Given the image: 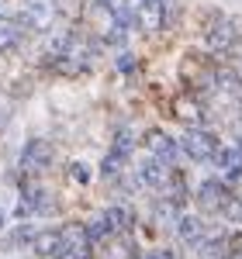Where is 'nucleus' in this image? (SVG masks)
Returning a JSON list of instances; mask_svg holds the SVG:
<instances>
[{
    "instance_id": "1",
    "label": "nucleus",
    "mask_w": 242,
    "mask_h": 259,
    "mask_svg": "<svg viewBox=\"0 0 242 259\" xmlns=\"http://www.w3.org/2000/svg\"><path fill=\"white\" fill-rule=\"evenodd\" d=\"M97 56V49H90V41L80 35H56L45 49V66L59 76H80L90 69V62Z\"/></svg>"
},
{
    "instance_id": "2",
    "label": "nucleus",
    "mask_w": 242,
    "mask_h": 259,
    "mask_svg": "<svg viewBox=\"0 0 242 259\" xmlns=\"http://www.w3.org/2000/svg\"><path fill=\"white\" fill-rule=\"evenodd\" d=\"M183 152L190 156L194 162H211L218 156V139L211 135V132H204V128H187L183 132Z\"/></svg>"
},
{
    "instance_id": "3",
    "label": "nucleus",
    "mask_w": 242,
    "mask_h": 259,
    "mask_svg": "<svg viewBox=\"0 0 242 259\" xmlns=\"http://www.w3.org/2000/svg\"><path fill=\"white\" fill-rule=\"evenodd\" d=\"M204 38H208V49L215 56H228L235 49V41H239V28H235V21H228V18H215L208 24Z\"/></svg>"
},
{
    "instance_id": "4",
    "label": "nucleus",
    "mask_w": 242,
    "mask_h": 259,
    "mask_svg": "<svg viewBox=\"0 0 242 259\" xmlns=\"http://www.w3.org/2000/svg\"><path fill=\"white\" fill-rule=\"evenodd\" d=\"M232 190H228V183L225 180H204L201 187H197V200H201L204 211H211V214H225V207L232 204Z\"/></svg>"
},
{
    "instance_id": "5",
    "label": "nucleus",
    "mask_w": 242,
    "mask_h": 259,
    "mask_svg": "<svg viewBox=\"0 0 242 259\" xmlns=\"http://www.w3.org/2000/svg\"><path fill=\"white\" fill-rule=\"evenodd\" d=\"M52 159H56V149L45 139H31L24 145V152H21V169L24 173H45L52 166Z\"/></svg>"
},
{
    "instance_id": "6",
    "label": "nucleus",
    "mask_w": 242,
    "mask_h": 259,
    "mask_svg": "<svg viewBox=\"0 0 242 259\" xmlns=\"http://www.w3.org/2000/svg\"><path fill=\"white\" fill-rule=\"evenodd\" d=\"M132 149H135V139H132V132L128 128H121L118 135H114V145H111V152L104 156L101 169L104 177H118V169L128 162V156H132Z\"/></svg>"
},
{
    "instance_id": "7",
    "label": "nucleus",
    "mask_w": 242,
    "mask_h": 259,
    "mask_svg": "<svg viewBox=\"0 0 242 259\" xmlns=\"http://www.w3.org/2000/svg\"><path fill=\"white\" fill-rule=\"evenodd\" d=\"M49 207H52V194H49L42 183H28L24 194H21L18 214H21V218H31V214H45Z\"/></svg>"
},
{
    "instance_id": "8",
    "label": "nucleus",
    "mask_w": 242,
    "mask_h": 259,
    "mask_svg": "<svg viewBox=\"0 0 242 259\" xmlns=\"http://www.w3.org/2000/svg\"><path fill=\"white\" fill-rule=\"evenodd\" d=\"M135 14L145 31H159L166 24V0H135Z\"/></svg>"
},
{
    "instance_id": "9",
    "label": "nucleus",
    "mask_w": 242,
    "mask_h": 259,
    "mask_svg": "<svg viewBox=\"0 0 242 259\" xmlns=\"http://www.w3.org/2000/svg\"><path fill=\"white\" fill-rule=\"evenodd\" d=\"M97 7L104 11L107 24H125V28H135L139 24V14L128 0H97Z\"/></svg>"
},
{
    "instance_id": "10",
    "label": "nucleus",
    "mask_w": 242,
    "mask_h": 259,
    "mask_svg": "<svg viewBox=\"0 0 242 259\" xmlns=\"http://www.w3.org/2000/svg\"><path fill=\"white\" fill-rule=\"evenodd\" d=\"M52 18H56V0H24V14H21V21H28L31 28H49L52 24Z\"/></svg>"
},
{
    "instance_id": "11",
    "label": "nucleus",
    "mask_w": 242,
    "mask_h": 259,
    "mask_svg": "<svg viewBox=\"0 0 242 259\" xmlns=\"http://www.w3.org/2000/svg\"><path fill=\"white\" fill-rule=\"evenodd\" d=\"M145 145H149V149H152V156L163 159L166 166L177 159V142L170 139L166 132H149V135H145Z\"/></svg>"
},
{
    "instance_id": "12",
    "label": "nucleus",
    "mask_w": 242,
    "mask_h": 259,
    "mask_svg": "<svg viewBox=\"0 0 242 259\" xmlns=\"http://www.w3.org/2000/svg\"><path fill=\"white\" fill-rule=\"evenodd\" d=\"M166 162L163 159H145L139 166V183L142 187H156V190H163L166 187Z\"/></svg>"
},
{
    "instance_id": "13",
    "label": "nucleus",
    "mask_w": 242,
    "mask_h": 259,
    "mask_svg": "<svg viewBox=\"0 0 242 259\" xmlns=\"http://www.w3.org/2000/svg\"><path fill=\"white\" fill-rule=\"evenodd\" d=\"M21 35H24L21 21H14V18H0V52H14V49L21 45Z\"/></svg>"
},
{
    "instance_id": "14",
    "label": "nucleus",
    "mask_w": 242,
    "mask_h": 259,
    "mask_svg": "<svg viewBox=\"0 0 242 259\" xmlns=\"http://www.w3.org/2000/svg\"><path fill=\"white\" fill-rule=\"evenodd\" d=\"M218 169H222L228 180H235V177H242V145L239 149H218Z\"/></svg>"
},
{
    "instance_id": "15",
    "label": "nucleus",
    "mask_w": 242,
    "mask_h": 259,
    "mask_svg": "<svg viewBox=\"0 0 242 259\" xmlns=\"http://www.w3.org/2000/svg\"><path fill=\"white\" fill-rule=\"evenodd\" d=\"M201 256L204 259H228V252H232V239H225V235H208V239H201Z\"/></svg>"
},
{
    "instance_id": "16",
    "label": "nucleus",
    "mask_w": 242,
    "mask_h": 259,
    "mask_svg": "<svg viewBox=\"0 0 242 259\" xmlns=\"http://www.w3.org/2000/svg\"><path fill=\"white\" fill-rule=\"evenodd\" d=\"M177 228H180V239L187 242V245H201V239H204V225H201V218H194V214H183Z\"/></svg>"
},
{
    "instance_id": "17",
    "label": "nucleus",
    "mask_w": 242,
    "mask_h": 259,
    "mask_svg": "<svg viewBox=\"0 0 242 259\" xmlns=\"http://www.w3.org/2000/svg\"><path fill=\"white\" fill-rule=\"evenodd\" d=\"M104 259H135V242L128 239V235H118L114 242H107Z\"/></svg>"
},
{
    "instance_id": "18",
    "label": "nucleus",
    "mask_w": 242,
    "mask_h": 259,
    "mask_svg": "<svg viewBox=\"0 0 242 259\" xmlns=\"http://www.w3.org/2000/svg\"><path fill=\"white\" fill-rule=\"evenodd\" d=\"M87 232H90V239H94V242H104V239H111V235H114L118 228H114L111 214L104 211V214H97V218H94L90 225H87Z\"/></svg>"
},
{
    "instance_id": "19",
    "label": "nucleus",
    "mask_w": 242,
    "mask_h": 259,
    "mask_svg": "<svg viewBox=\"0 0 242 259\" xmlns=\"http://www.w3.org/2000/svg\"><path fill=\"white\" fill-rule=\"evenodd\" d=\"M56 249H59V228L35 235V252H38V256H56Z\"/></svg>"
},
{
    "instance_id": "20",
    "label": "nucleus",
    "mask_w": 242,
    "mask_h": 259,
    "mask_svg": "<svg viewBox=\"0 0 242 259\" xmlns=\"http://www.w3.org/2000/svg\"><path fill=\"white\" fill-rule=\"evenodd\" d=\"M215 90H239V76L232 69H218L215 73Z\"/></svg>"
},
{
    "instance_id": "21",
    "label": "nucleus",
    "mask_w": 242,
    "mask_h": 259,
    "mask_svg": "<svg viewBox=\"0 0 242 259\" xmlns=\"http://www.w3.org/2000/svg\"><path fill=\"white\" fill-rule=\"evenodd\" d=\"M107 214H111V221H114L118 232H128V228H132V214H128L125 207H107Z\"/></svg>"
},
{
    "instance_id": "22",
    "label": "nucleus",
    "mask_w": 242,
    "mask_h": 259,
    "mask_svg": "<svg viewBox=\"0 0 242 259\" xmlns=\"http://www.w3.org/2000/svg\"><path fill=\"white\" fill-rule=\"evenodd\" d=\"M90 242L94 239H87V242H80V245H73V249H66V252H59L56 259H90Z\"/></svg>"
},
{
    "instance_id": "23",
    "label": "nucleus",
    "mask_w": 242,
    "mask_h": 259,
    "mask_svg": "<svg viewBox=\"0 0 242 259\" xmlns=\"http://www.w3.org/2000/svg\"><path fill=\"white\" fill-rule=\"evenodd\" d=\"M69 177L76 180V183H90V169H87L83 162H73V166H69Z\"/></svg>"
},
{
    "instance_id": "24",
    "label": "nucleus",
    "mask_w": 242,
    "mask_h": 259,
    "mask_svg": "<svg viewBox=\"0 0 242 259\" xmlns=\"http://www.w3.org/2000/svg\"><path fill=\"white\" fill-rule=\"evenodd\" d=\"M225 218H232V221H242V200H239V197H232V204L225 207Z\"/></svg>"
},
{
    "instance_id": "25",
    "label": "nucleus",
    "mask_w": 242,
    "mask_h": 259,
    "mask_svg": "<svg viewBox=\"0 0 242 259\" xmlns=\"http://www.w3.org/2000/svg\"><path fill=\"white\" fill-rule=\"evenodd\" d=\"M28 239H35V232H31V228H18V232L11 235V245H24Z\"/></svg>"
},
{
    "instance_id": "26",
    "label": "nucleus",
    "mask_w": 242,
    "mask_h": 259,
    "mask_svg": "<svg viewBox=\"0 0 242 259\" xmlns=\"http://www.w3.org/2000/svg\"><path fill=\"white\" fill-rule=\"evenodd\" d=\"M118 69H121V73H135V56H128V52H125V56L118 59Z\"/></svg>"
},
{
    "instance_id": "27",
    "label": "nucleus",
    "mask_w": 242,
    "mask_h": 259,
    "mask_svg": "<svg viewBox=\"0 0 242 259\" xmlns=\"http://www.w3.org/2000/svg\"><path fill=\"white\" fill-rule=\"evenodd\" d=\"M145 259H173L170 252H152V256H145Z\"/></svg>"
},
{
    "instance_id": "28",
    "label": "nucleus",
    "mask_w": 242,
    "mask_h": 259,
    "mask_svg": "<svg viewBox=\"0 0 242 259\" xmlns=\"http://www.w3.org/2000/svg\"><path fill=\"white\" fill-rule=\"evenodd\" d=\"M235 132H239V142H242V118H239V124H235Z\"/></svg>"
},
{
    "instance_id": "29",
    "label": "nucleus",
    "mask_w": 242,
    "mask_h": 259,
    "mask_svg": "<svg viewBox=\"0 0 242 259\" xmlns=\"http://www.w3.org/2000/svg\"><path fill=\"white\" fill-rule=\"evenodd\" d=\"M0 228H4V211H0Z\"/></svg>"
}]
</instances>
